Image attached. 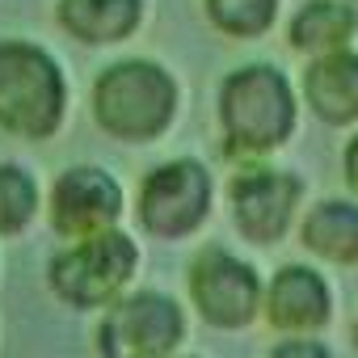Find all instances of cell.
Masks as SVG:
<instances>
[{
    "label": "cell",
    "mask_w": 358,
    "mask_h": 358,
    "mask_svg": "<svg viewBox=\"0 0 358 358\" xmlns=\"http://www.w3.org/2000/svg\"><path fill=\"white\" fill-rule=\"evenodd\" d=\"M64 118V76L30 43H0V127L22 139H47Z\"/></svg>",
    "instance_id": "6da1fadb"
},
{
    "label": "cell",
    "mask_w": 358,
    "mask_h": 358,
    "mask_svg": "<svg viewBox=\"0 0 358 358\" xmlns=\"http://www.w3.org/2000/svg\"><path fill=\"white\" fill-rule=\"evenodd\" d=\"M173 80L156 64H118L93 89L97 122L118 139H152L173 118Z\"/></svg>",
    "instance_id": "7a4b0ae2"
},
{
    "label": "cell",
    "mask_w": 358,
    "mask_h": 358,
    "mask_svg": "<svg viewBox=\"0 0 358 358\" xmlns=\"http://www.w3.org/2000/svg\"><path fill=\"white\" fill-rule=\"evenodd\" d=\"M220 118H224V131H228L232 148L266 152V148H274L291 135L295 101H291L287 80L274 68H245V72L228 76Z\"/></svg>",
    "instance_id": "3957f363"
},
{
    "label": "cell",
    "mask_w": 358,
    "mask_h": 358,
    "mask_svg": "<svg viewBox=\"0 0 358 358\" xmlns=\"http://www.w3.org/2000/svg\"><path fill=\"white\" fill-rule=\"evenodd\" d=\"M131 270H135V245L122 232H97L72 245L51 266V282L72 308H97L122 291Z\"/></svg>",
    "instance_id": "277c9868"
},
{
    "label": "cell",
    "mask_w": 358,
    "mask_h": 358,
    "mask_svg": "<svg viewBox=\"0 0 358 358\" xmlns=\"http://www.w3.org/2000/svg\"><path fill=\"white\" fill-rule=\"evenodd\" d=\"M207 203H211V177H207V169L194 164V160H173V164L156 169L143 182L139 220L156 236H186L190 228L203 224Z\"/></svg>",
    "instance_id": "5b68a950"
},
{
    "label": "cell",
    "mask_w": 358,
    "mask_h": 358,
    "mask_svg": "<svg viewBox=\"0 0 358 358\" xmlns=\"http://www.w3.org/2000/svg\"><path fill=\"white\" fill-rule=\"evenodd\" d=\"M177 337H182V312L164 295L122 299L97 333L106 358H164Z\"/></svg>",
    "instance_id": "8992f818"
},
{
    "label": "cell",
    "mask_w": 358,
    "mask_h": 358,
    "mask_svg": "<svg viewBox=\"0 0 358 358\" xmlns=\"http://www.w3.org/2000/svg\"><path fill=\"white\" fill-rule=\"evenodd\" d=\"M118 211H122V190L101 169H68L51 190V224L72 241L110 232Z\"/></svg>",
    "instance_id": "52a82bcc"
},
{
    "label": "cell",
    "mask_w": 358,
    "mask_h": 358,
    "mask_svg": "<svg viewBox=\"0 0 358 358\" xmlns=\"http://www.w3.org/2000/svg\"><path fill=\"white\" fill-rule=\"evenodd\" d=\"M190 291H194L199 312L220 329H236V324L253 320V312H257V274L220 249H211L194 262Z\"/></svg>",
    "instance_id": "ba28073f"
},
{
    "label": "cell",
    "mask_w": 358,
    "mask_h": 358,
    "mask_svg": "<svg viewBox=\"0 0 358 358\" xmlns=\"http://www.w3.org/2000/svg\"><path fill=\"white\" fill-rule=\"evenodd\" d=\"M295 199H299V182H295V177H287V173L257 169V173H245V177H236V182H232L236 224L257 245L282 236V228L291 224Z\"/></svg>",
    "instance_id": "9c48e42d"
},
{
    "label": "cell",
    "mask_w": 358,
    "mask_h": 358,
    "mask_svg": "<svg viewBox=\"0 0 358 358\" xmlns=\"http://www.w3.org/2000/svg\"><path fill=\"white\" fill-rule=\"evenodd\" d=\"M308 106L324 122H350L358 118V55L350 51H329L316 59L303 76Z\"/></svg>",
    "instance_id": "30bf717a"
},
{
    "label": "cell",
    "mask_w": 358,
    "mask_h": 358,
    "mask_svg": "<svg viewBox=\"0 0 358 358\" xmlns=\"http://www.w3.org/2000/svg\"><path fill=\"white\" fill-rule=\"evenodd\" d=\"M324 316H329L324 282L303 266H287L270 287V320L278 329H316Z\"/></svg>",
    "instance_id": "8fae6325"
},
{
    "label": "cell",
    "mask_w": 358,
    "mask_h": 358,
    "mask_svg": "<svg viewBox=\"0 0 358 358\" xmlns=\"http://www.w3.org/2000/svg\"><path fill=\"white\" fill-rule=\"evenodd\" d=\"M59 22L80 43H118L139 22V0H64Z\"/></svg>",
    "instance_id": "7c38bea8"
},
{
    "label": "cell",
    "mask_w": 358,
    "mask_h": 358,
    "mask_svg": "<svg viewBox=\"0 0 358 358\" xmlns=\"http://www.w3.org/2000/svg\"><path fill=\"white\" fill-rule=\"evenodd\" d=\"M303 245L329 262H358V207L324 203L303 224Z\"/></svg>",
    "instance_id": "4fadbf2b"
},
{
    "label": "cell",
    "mask_w": 358,
    "mask_h": 358,
    "mask_svg": "<svg viewBox=\"0 0 358 358\" xmlns=\"http://www.w3.org/2000/svg\"><path fill=\"white\" fill-rule=\"evenodd\" d=\"M358 17L350 5H333V0H312V5L291 22V43L299 51H341V43L354 34Z\"/></svg>",
    "instance_id": "5bb4252c"
},
{
    "label": "cell",
    "mask_w": 358,
    "mask_h": 358,
    "mask_svg": "<svg viewBox=\"0 0 358 358\" xmlns=\"http://www.w3.org/2000/svg\"><path fill=\"white\" fill-rule=\"evenodd\" d=\"M34 203H38V190L30 177L13 164L0 169V232H22L34 215Z\"/></svg>",
    "instance_id": "9a60e30c"
},
{
    "label": "cell",
    "mask_w": 358,
    "mask_h": 358,
    "mask_svg": "<svg viewBox=\"0 0 358 358\" xmlns=\"http://www.w3.org/2000/svg\"><path fill=\"white\" fill-rule=\"evenodd\" d=\"M207 13L220 30L249 38L274 22V0H207Z\"/></svg>",
    "instance_id": "2e32d148"
},
{
    "label": "cell",
    "mask_w": 358,
    "mask_h": 358,
    "mask_svg": "<svg viewBox=\"0 0 358 358\" xmlns=\"http://www.w3.org/2000/svg\"><path fill=\"white\" fill-rule=\"evenodd\" d=\"M274 358H329V350L320 341H282Z\"/></svg>",
    "instance_id": "e0dca14e"
},
{
    "label": "cell",
    "mask_w": 358,
    "mask_h": 358,
    "mask_svg": "<svg viewBox=\"0 0 358 358\" xmlns=\"http://www.w3.org/2000/svg\"><path fill=\"white\" fill-rule=\"evenodd\" d=\"M345 173H350V182H354V190H358V139H354L350 152H345Z\"/></svg>",
    "instance_id": "ac0fdd59"
}]
</instances>
